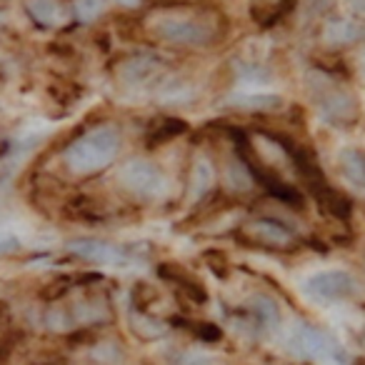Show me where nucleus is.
Listing matches in <instances>:
<instances>
[{
	"instance_id": "nucleus-19",
	"label": "nucleus",
	"mask_w": 365,
	"mask_h": 365,
	"mask_svg": "<svg viewBox=\"0 0 365 365\" xmlns=\"http://www.w3.org/2000/svg\"><path fill=\"white\" fill-rule=\"evenodd\" d=\"M345 6H348V11L353 13L355 18L365 21V0H345Z\"/></svg>"
},
{
	"instance_id": "nucleus-5",
	"label": "nucleus",
	"mask_w": 365,
	"mask_h": 365,
	"mask_svg": "<svg viewBox=\"0 0 365 365\" xmlns=\"http://www.w3.org/2000/svg\"><path fill=\"white\" fill-rule=\"evenodd\" d=\"M355 290V280L348 270H323L315 273L305 283V293L320 303H333V300L348 298Z\"/></svg>"
},
{
	"instance_id": "nucleus-15",
	"label": "nucleus",
	"mask_w": 365,
	"mask_h": 365,
	"mask_svg": "<svg viewBox=\"0 0 365 365\" xmlns=\"http://www.w3.org/2000/svg\"><path fill=\"white\" fill-rule=\"evenodd\" d=\"M340 170L353 185L365 188V153L360 150H343L340 153Z\"/></svg>"
},
{
	"instance_id": "nucleus-10",
	"label": "nucleus",
	"mask_w": 365,
	"mask_h": 365,
	"mask_svg": "<svg viewBox=\"0 0 365 365\" xmlns=\"http://www.w3.org/2000/svg\"><path fill=\"white\" fill-rule=\"evenodd\" d=\"M163 73V61L155 56H138L120 66V81L125 86H148Z\"/></svg>"
},
{
	"instance_id": "nucleus-7",
	"label": "nucleus",
	"mask_w": 365,
	"mask_h": 365,
	"mask_svg": "<svg viewBox=\"0 0 365 365\" xmlns=\"http://www.w3.org/2000/svg\"><path fill=\"white\" fill-rule=\"evenodd\" d=\"M248 235L263 248H273V250H290L295 245V235L293 230H288L285 225H280L278 220H268L260 218L248 223Z\"/></svg>"
},
{
	"instance_id": "nucleus-11",
	"label": "nucleus",
	"mask_w": 365,
	"mask_h": 365,
	"mask_svg": "<svg viewBox=\"0 0 365 365\" xmlns=\"http://www.w3.org/2000/svg\"><path fill=\"white\" fill-rule=\"evenodd\" d=\"M158 273H160L165 280H170L182 295H188V298L195 300V303H205V300H208V293H205L203 283H200L195 275H190L185 268H180V265H160Z\"/></svg>"
},
{
	"instance_id": "nucleus-8",
	"label": "nucleus",
	"mask_w": 365,
	"mask_h": 365,
	"mask_svg": "<svg viewBox=\"0 0 365 365\" xmlns=\"http://www.w3.org/2000/svg\"><path fill=\"white\" fill-rule=\"evenodd\" d=\"M320 41L328 48H348L355 43L365 41V26L350 21V18H330L323 23Z\"/></svg>"
},
{
	"instance_id": "nucleus-6",
	"label": "nucleus",
	"mask_w": 365,
	"mask_h": 365,
	"mask_svg": "<svg viewBox=\"0 0 365 365\" xmlns=\"http://www.w3.org/2000/svg\"><path fill=\"white\" fill-rule=\"evenodd\" d=\"M293 350H298L305 358H335L345 360L340 345L330 338L325 330L313 328V325H298L293 333Z\"/></svg>"
},
{
	"instance_id": "nucleus-9",
	"label": "nucleus",
	"mask_w": 365,
	"mask_h": 365,
	"mask_svg": "<svg viewBox=\"0 0 365 365\" xmlns=\"http://www.w3.org/2000/svg\"><path fill=\"white\" fill-rule=\"evenodd\" d=\"M71 253H76L78 258L91 260V263H101V265H118L125 263V255L120 248L106 243V240H73L68 245Z\"/></svg>"
},
{
	"instance_id": "nucleus-18",
	"label": "nucleus",
	"mask_w": 365,
	"mask_h": 365,
	"mask_svg": "<svg viewBox=\"0 0 365 365\" xmlns=\"http://www.w3.org/2000/svg\"><path fill=\"white\" fill-rule=\"evenodd\" d=\"M106 11V0H76V18L81 23H93Z\"/></svg>"
},
{
	"instance_id": "nucleus-24",
	"label": "nucleus",
	"mask_w": 365,
	"mask_h": 365,
	"mask_svg": "<svg viewBox=\"0 0 365 365\" xmlns=\"http://www.w3.org/2000/svg\"><path fill=\"white\" fill-rule=\"evenodd\" d=\"M363 71H365V66H363Z\"/></svg>"
},
{
	"instance_id": "nucleus-1",
	"label": "nucleus",
	"mask_w": 365,
	"mask_h": 365,
	"mask_svg": "<svg viewBox=\"0 0 365 365\" xmlns=\"http://www.w3.org/2000/svg\"><path fill=\"white\" fill-rule=\"evenodd\" d=\"M118 150H120V133L113 125H101L73 140L63 153V160L76 175H91L110 165Z\"/></svg>"
},
{
	"instance_id": "nucleus-3",
	"label": "nucleus",
	"mask_w": 365,
	"mask_h": 365,
	"mask_svg": "<svg viewBox=\"0 0 365 365\" xmlns=\"http://www.w3.org/2000/svg\"><path fill=\"white\" fill-rule=\"evenodd\" d=\"M150 31L155 38L173 46H190V48H203L213 43L215 28L213 23L203 21V18L193 16V13H158L150 23Z\"/></svg>"
},
{
	"instance_id": "nucleus-23",
	"label": "nucleus",
	"mask_w": 365,
	"mask_h": 365,
	"mask_svg": "<svg viewBox=\"0 0 365 365\" xmlns=\"http://www.w3.org/2000/svg\"><path fill=\"white\" fill-rule=\"evenodd\" d=\"M268 3H275V0H268Z\"/></svg>"
},
{
	"instance_id": "nucleus-14",
	"label": "nucleus",
	"mask_w": 365,
	"mask_h": 365,
	"mask_svg": "<svg viewBox=\"0 0 365 365\" xmlns=\"http://www.w3.org/2000/svg\"><path fill=\"white\" fill-rule=\"evenodd\" d=\"M248 310H250V318L255 320V325L263 330H273L278 325V305L273 303L270 298L265 295H258L248 303Z\"/></svg>"
},
{
	"instance_id": "nucleus-17",
	"label": "nucleus",
	"mask_w": 365,
	"mask_h": 365,
	"mask_svg": "<svg viewBox=\"0 0 365 365\" xmlns=\"http://www.w3.org/2000/svg\"><path fill=\"white\" fill-rule=\"evenodd\" d=\"M228 185L233 190H250L253 188V173L245 163H230L228 165Z\"/></svg>"
},
{
	"instance_id": "nucleus-2",
	"label": "nucleus",
	"mask_w": 365,
	"mask_h": 365,
	"mask_svg": "<svg viewBox=\"0 0 365 365\" xmlns=\"http://www.w3.org/2000/svg\"><path fill=\"white\" fill-rule=\"evenodd\" d=\"M308 88L310 96H313V103L318 108V113L325 118V120L335 123V125L350 128L360 115L358 108V98L343 88L340 83H335L330 76L320 71H313L308 76Z\"/></svg>"
},
{
	"instance_id": "nucleus-13",
	"label": "nucleus",
	"mask_w": 365,
	"mask_h": 365,
	"mask_svg": "<svg viewBox=\"0 0 365 365\" xmlns=\"http://www.w3.org/2000/svg\"><path fill=\"white\" fill-rule=\"evenodd\" d=\"M215 185V168L208 158H198L190 178V200H200Z\"/></svg>"
},
{
	"instance_id": "nucleus-12",
	"label": "nucleus",
	"mask_w": 365,
	"mask_h": 365,
	"mask_svg": "<svg viewBox=\"0 0 365 365\" xmlns=\"http://www.w3.org/2000/svg\"><path fill=\"white\" fill-rule=\"evenodd\" d=\"M26 8L38 26L58 28V26H66L68 21V11L61 0H28Z\"/></svg>"
},
{
	"instance_id": "nucleus-20",
	"label": "nucleus",
	"mask_w": 365,
	"mask_h": 365,
	"mask_svg": "<svg viewBox=\"0 0 365 365\" xmlns=\"http://www.w3.org/2000/svg\"><path fill=\"white\" fill-rule=\"evenodd\" d=\"M13 250H18V240L16 238H3V240H0V255H8V253H13Z\"/></svg>"
},
{
	"instance_id": "nucleus-16",
	"label": "nucleus",
	"mask_w": 365,
	"mask_h": 365,
	"mask_svg": "<svg viewBox=\"0 0 365 365\" xmlns=\"http://www.w3.org/2000/svg\"><path fill=\"white\" fill-rule=\"evenodd\" d=\"M280 103L283 101L278 96H235L230 106L240 108V110H273Z\"/></svg>"
},
{
	"instance_id": "nucleus-4",
	"label": "nucleus",
	"mask_w": 365,
	"mask_h": 365,
	"mask_svg": "<svg viewBox=\"0 0 365 365\" xmlns=\"http://www.w3.org/2000/svg\"><path fill=\"white\" fill-rule=\"evenodd\" d=\"M118 182L128 193L138 195V198L155 200L160 195H165L168 190V178L163 175V170L158 165L148 160H130L120 168L118 173Z\"/></svg>"
},
{
	"instance_id": "nucleus-21",
	"label": "nucleus",
	"mask_w": 365,
	"mask_h": 365,
	"mask_svg": "<svg viewBox=\"0 0 365 365\" xmlns=\"http://www.w3.org/2000/svg\"><path fill=\"white\" fill-rule=\"evenodd\" d=\"M118 3H120V6H125V8H135L140 0H118Z\"/></svg>"
},
{
	"instance_id": "nucleus-22",
	"label": "nucleus",
	"mask_w": 365,
	"mask_h": 365,
	"mask_svg": "<svg viewBox=\"0 0 365 365\" xmlns=\"http://www.w3.org/2000/svg\"><path fill=\"white\" fill-rule=\"evenodd\" d=\"M363 345H365V335H363Z\"/></svg>"
}]
</instances>
